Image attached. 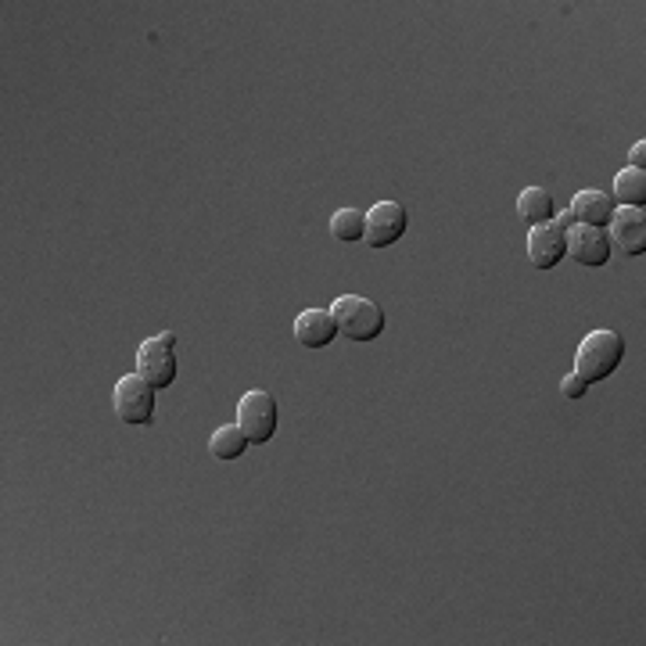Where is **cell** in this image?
Here are the masks:
<instances>
[{
  "label": "cell",
  "instance_id": "cell-1",
  "mask_svg": "<svg viewBox=\"0 0 646 646\" xmlns=\"http://www.w3.org/2000/svg\"><path fill=\"white\" fill-rule=\"evenodd\" d=\"M622 360H625V337L618 331H593L582 337V345L575 352V374L586 384L607 381L622 366Z\"/></svg>",
  "mask_w": 646,
  "mask_h": 646
},
{
  "label": "cell",
  "instance_id": "cell-2",
  "mask_svg": "<svg viewBox=\"0 0 646 646\" xmlns=\"http://www.w3.org/2000/svg\"><path fill=\"white\" fill-rule=\"evenodd\" d=\"M331 316L337 323V334H345L349 342H377L384 331V310L374 299L363 295H342L331 305Z\"/></svg>",
  "mask_w": 646,
  "mask_h": 646
},
{
  "label": "cell",
  "instance_id": "cell-3",
  "mask_svg": "<svg viewBox=\"0 0 646 646\" xmlns=\"http://www.w3.org/2000/svg\"><path fill=\"white\" fill-rule=\"evenodd\" d=\"M176 349H180V342H176L173 331L148 337V342H141V349H137V374H141L155 392L169 388L180 374V352Z\"/></svg>",
  "mask_w": 646,
  "mask_h": 646
},
{
  "label": "cell",
  "instance_id": "cell-4",
  "mask_svg": "<svg viewBox=\"0 0 646 646\" xmlns=\"http://www.w3.org/2000/svg\"><path fill=\"white\" fill-rule=\"evenodd\" d=\"M276 421H281V410H276V398L263 388L244 392L238 403V424L249 435L252 445H266L276 435Z\"/></svg>",
  "mask_w": 646,
  "mask_h": 646
},
{
  "label": "cell",
  "instance_id": "cell-5",
  "mask_svg": "<svg viewBox=\"0 0 646 646\" xmlns=\"http://www.w3.org/2000/svg\"><path fill=\"white\" fill-rule=\"evenodd\" d=\"M115 413L122 424H133V427H144L155 421V388L141 377V374H127L115 384Z\"/></svg>",
  "mask_w": 646,
  "mask_h": 646
},
{
  "label": "cell",
  "instance_id": "cell-6",
  "mask_svg": "<svg viewBox=\"0 0 646 646\" xmlns=\"http://www.w3.org/2000/svg\"><path fill=\"white\" fill-rule=\"evenodd\" d=\"M410 230V212L398 202H377L366 212V234L363 241L371 249H392L395 241H403Z\"/></svg>",
  "mask_w": 646,
  "mask_h": 646
},
{
  "label": "cell",
  "instance_id": "cell-7",
  "mask_svg": "<svg viewBox=\"0 0 646 646\" xmlns=\"http://www.w3.org/2000/svg\"><path fill=\"white\" fill-rule=\"evenodd\" d=\"M564 255H567V230L561 226V220H549L543 226H532V234H528V263L535 270L561 266Z\"/></svg>",
  "mask_w": 646,
  "mask_h": 646
},
{
  "label": "cell",
  "instance_id": "cell-8",
  "mask_svg": "<svg viewBox=\"0 0 646 646\" xmlns=\"http://www.w3.org/2000/svg\"><path fill=\"white\" fill-rule=\"evenodd\" d=\"M567 255L575 259L578 266H607L610 263V238L607 230L599 226H567Z\"/></svg>",
  "mask_w": 646,
  "mask_h": 646
},
{
  "label": "cell",
  "instance_id": "cell-9",
  "mask_svg": "<svg viewBox=\"0 0 646 646\" xmlns=\"http://www.w3.org/2000/svg\"><path fill=\"white\" fill-rule=\"evenodd\" d=\"M610 241L618 244L625 255H646V212L643 209H614L610 215Z\"/></svg>",
  "mask_w": 646,
  "mask_h": 646
},
{
  "label": "cell",
  "instance_id": "cell-10",
  "mask_svg": "<svg viewBox=\"0 0 646 646\" xmlns=\"http://www.w3.org/2000/svg\"><path fill=\"white\" fill-rule=\"evenodd\" d=\"M337 337V323L331 310H305L295 320V342L302 349H327Z\"/></svg>",
  "mask_w": 646,
  "mask_h": 646
},
{
  "label": "cell",
  "instance_id": "cell-11",
  "mask_svg": "<svg viewBox=\"0 0 646 646\" xmlns=\"http://www.w3.org/2000/svg\"><path fill=\"white\" fill-rule=\"evenodd\" d=\"M575 215V223L578 226H599L604 230L610 223V215H614V198L607 191H578L572 198V209H567Z\"/></svg>",
  "mask_w": 646,
  "mask_h": 646
},
{
  "label": "cell",
  "instance_id": "cell-12",
  "mask_svg": "<svg viewBox=\"0 0 646 646\" xmlns=\"http://www.w3.org/2000/svg\"><path fill=\"white\" fill-rule=\"evenodd\" d=\"M517 215L528 226H543L549 220H557V205H553V194L546 188H525L517 198Z\"/></svg>",
  "mask_w": 646,
  "mask_h": 646
},
{
  "label": "cell",
  "instance_id": "cell-13",
  "mask_svg": "<svg viewBox=\"0 0 646 646\" xmlns=\"http://www.w3.org/2000/svg\"><path fill=\"white\" fill-rule=\"evenodd\" d=\"M614 205L622 209H643L646 205V169H622L614 176Z\"/></svg>",
  "mask_w": 646,
  "mask_h": 646
},
{
  "label": "cell",
  "instance_id": "cell-14",
  "mask_svg": "<svg viewBox=\"0 0 646 646\" xmlns=\"http://www.w3.org/2000/svg\"><path fill=\"white\" fill-rule=\"evenodd\" d=\"M249 435L241 431V424H223V427H215L212 431V438H209V453L215 460H223V464H230V460H241L244 450H249Z\"/></svg>",
  "mask_w": 646,
  "mask_h": 646
},
{
  "label": "cell",
  "instance_id": "cell-15",
  "mask_svg": "<svg viewBox=\"0 0 646 646\" xmlns=\"http://www.w3.org/2000/svg\"><path fill=\"white\" fill-rule=\"evenodd\" d=\"M366 234V212L360 209H337L331 215V238L342 244H356Z\"/></svg>",
  "mask_w": 646,
  "mask_h": 646
},
{
  "label": "cell",
  "instance_id": "cell-16",
  "mask_svg": "<svg viewBox=\"0 0 646 646\" xmlns=\"http://www.w3.org/2000/svg\"><path fill=\"white\" fill-rule=\"evenodd\" d=\"M561 392H564V398H582V395L589 392V384L572 371V374H567V377L561 381Z\"/></svg>",
  "mask_w": 646,
  "mask_h": 646
},
{
  "label": "cell",
  "instance_id": "cell-17",
  "mask_svg": "<svg viewBox=\"0 0 646 646\" xmlns=\"http://www.w3.org/2000/svg\"><path fill=\"white\" fill-rule=\"evenodd\" d=\"M628 165H633V169H646V141H639L633 151H628Z\"/></svg>",
  "mask_w": 646,
  "mask_h": 646
}]
</instances>
